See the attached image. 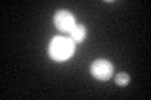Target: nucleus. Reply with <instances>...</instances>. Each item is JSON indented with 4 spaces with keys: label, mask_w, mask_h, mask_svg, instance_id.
<instances>
[{
    "label": "nucleus",
    "mask_w": 151,
    "mask_h": 100,
    "mask_svg": "<svg viewBox=\"0 0 151 100\" xmlns=\"http://www.w3.org/2000/svg\"><path fill=\"white\" fill-rule=\"evenodd\" d=\"M76 44L70 38L54 36L48 46V54L54 61H65L74 54Z\"/></svg>",
    "instance_id": "1"
},
{
    "label": "nucleus",
    "mask_w": 151,
    "mask_h": 100,
    "mask_svg": "<svg viewBox=\"0 0 151 100\" xmlns=\"http://www.w3.org/2000/svg\"><path fill=\"white\" fill-rule=\"evenodd\" d=\"M113 73V65L106 59H98L93 61L91 65V74L94 79L105 82L112 77Z\"/></svg>",
    "instance_id": "2"
},
{
    "label": "nucleus",
    "mask_w": 151,
    "mask_h": 100,
    "mask_svg": "<svg viewBox=\"0 0 151 100\" xmlns=\"http://www.w3.org/2000/svg\"><path fill=\"white\" fill-rule=\"evenodd\" d=\"M54 25L58 30L69 34L76 25L74 15L68 10H58L54 14Z\"/></svg>",
    "instance_id": "3"
},
{
    "label": "nucleus",
    "mask_w": 151,
    "mask_h": 100,
    "mask_svg": "<svg viewBox=\"0 0 151 100\" xmlns=\"http://www.w3.org/2000/svg\"><path fill=\"white\" fill-rule=\"evenodd\" d=\"M86 35H87V30L83 25H81V24H76L73 29L69 31V38L72 39V41L74 44L82 43L84 40V38H86Z\"/></svg>",
    "instance_id": "4"
},
{
    "label": "nucleus",
    "mask_w": 151,
    "mask_h": 100,
    "mask_svg": "<svg viewBox=\"0 0 151 100\" xmlns=\"http://www.w3.org/2000/svg\"><path fill=\"white\" fill-rule=\"evenodd\" d=\"M115 82L117 85H120V87H126V85L130 83V75L126 73H119L116 75Z\"/></svg>",
    "instance_id": "5"
}]
</instances>
